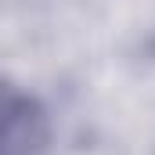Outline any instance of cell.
Segmentation results:
<instances>
[{
    "mask_svg": "<svg viewBox=\"0 0 155 155\" xmlns=\"http://www.w3.org/2000/svg\"><path fill=\"white\" fill-rule=\"evenodd\" d=\"M54 123L47 105L15 79L0 76V155H47Z\"/></svg>",
    "mask_w": 155,
    "mask_h": 155,
    "instance_id": "obj_1",
    "label": "cell"
}]
</instances>
